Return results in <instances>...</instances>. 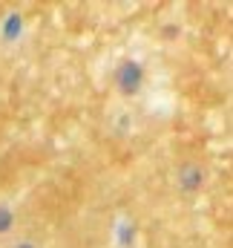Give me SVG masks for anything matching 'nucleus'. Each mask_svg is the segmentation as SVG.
Returning <instances> with one entry per match:
<instances>
[{
	"label": "nucleus",
	"instance_id": "nucleus-1",
	"mask_svg": "<svg viewBox=\"0 0 233 248\" xmlns=\"http://www.w3.org/2000/svg\"><path fill=\"white\" fill-rule=\"evenodd\" d=\"M138 78H141V72H138L135 63H124L121 66V87L124 90H135L138 87Z\"/></svg>",
	"mask_w": 233,
	"mask_h": 248
},
{
	"label": "nucleus",
	"instance_id": "nucleus-2",
	"mask_svg": "<svg viewBox=\"0 0 233 248\" xmlns=\"http://www.w3.org/2000/svg\"><path fill=\"white\" fill-rule=\"evenodd\" d=\"M17 32H20V17H17V15H12V17L6 20V26H3V35H6V38H15Z\"/></svg>",
	"mask_w": 233,
	"mask_h": 248
},
{
	"label": "nucleus",
	"instance_id": "nucleus-3",
	"mask_svg": "<svg viewBox=\"0 0 233 248\" xmlns=\"http://www.w3.org/2000/svg\"><path fill=\"white\" fill-rule=\"evenodd\" d=\"M9 222H12V214H9L6 208H0V231H6V228H9Z\"/></svg>",
	"mask_w": 233,
	"mask_h": 248
},
{
	"label": "nucleus",
	"instance_id": "nucleus-4",
	"mask_svg": "<svg viewBox=\"0 0 233 248\" xmlns=\"http://www.w3.org/2000/svg\"><path fill=\"white\" fill-rule=\"evenodd\" d=\"M17 248H32V246H17Z\"/></svg>",
	"mask_w": 233,
	"mask_h": 248
}]
</instances>
